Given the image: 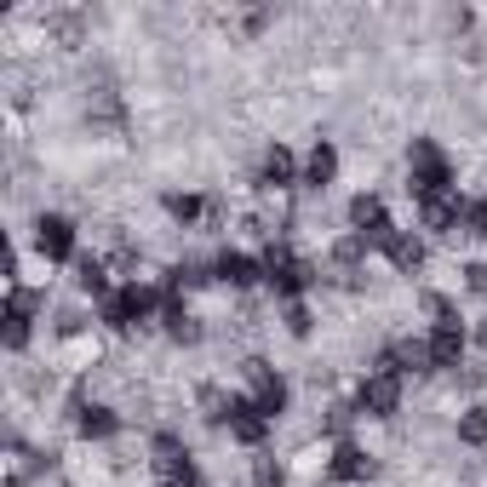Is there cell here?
<instances>
[{"mask_svg": "<svg viewBox=\"0 0 487 487\" xmlns=\"http://www.w3.org/2000/svg\"><path fill=\"white\" fill-rule=\"evenodd\" d=\"M264 430H270V419H264L253 401H235V407H230V436H235V442L258 447V442H264Z\"/></svg>", "mask_w": 487, "mask_h": 487, "instance_id": "cell-7", "label": "cell"}, {"mask_svg": "<svg viewBox=\"0 0 487 487\" xmlns=\"http://www.w3.org/2000/svg\"><path fill=\"white\" fill-rule=\"evenodd\" d=\"M356 407H361V413H373V419H390L401 407V379H396V373H373V379L361 384Z\"/></svg>", "mask_w": 487, "mask_h": 487, "instance_id": "cell-3", "label": "cell"}, {"mask_svg": "<svg viewBox=\"0 0 487 487\" xmlns=\"http://www.w3.org/2000/svg\"><path fill=\"white\" fill-rule=\"evenodd\" d=\"M281 482H287V476H281L275 459H258V464H253V487H281Z\"/></svg>", "mask_w": 487, "mask_h": 487, "instance_id": "cell-20", "label": "cell"}, {"mask_svg": "<svg viewBox=\"0 0 487 487\" xmlns=\"http://www.w3.org/2000/svg\"><path fill=\"white\" fill-rule=\"evenodd\" d=\"M81 287L86 293H104V270H98V264H81Z\"/></svg>", "mask_w": 487, "mask_h": 487, "instance_id": "cell-22", "label": "cell"}, {"mask_svg": "<svg viewBox=\"0 0 487 487\" xmlns=\"http://www.w3.org/2000/svg\"><path fill=\"white\" fill-rule=\"evenodd\" d=\"M247 379H253V390H258V396H253V407H258L264 419H275L281 407H287V384H281L275 373L264 367V361H247Z\"/></svg>", "mask_w": 487, "mask_h": 487, "instance_id": "cell-4", "label": "cell"}, {"mask_svg": "<svg viewBox=\"0 0 487 487\" xmlns=\"http://www.w3.org/2000/svg\"><path fill=\"white\" fill-rule=\"evenodd\" d=\"M161 476H167V487H207V482H201V476H195V464H190V459H178V464H167V470H161Z\"/></svg>", "mask_w": 487, "mask_h": 487, "instance_id": "cell-17", "label": "cell"}, {"mask_svg": "<svg viewBox=\"0 0 487 487\" xmlns=\"http://www.w3.org/2000/svg\"><path fill=\"white\" fill-rule=\"evenodd\" d=\"M424 344H430V367H459V356H464V327H459V321H442Z\"/></svg>", "mask_w": 487, "mask_h": 487, "instance_id": "cell-5", "label": "cell"}, {"mask_svg": "<svg viewBox=\"0 0 487 487\" xmlns=\"http://www.w3.org/2000/svg\"><path fill=\"white\" fill-rule=\"evenodd\" d=\"M264 184H275V190H281V184H293V155H287V149H270V155H264Z\"/></svg>", "mask_w": 487, "mask_h": 487, "instance_id": "cell-13", "label": "cell"}, {"mask_svg": "<svg viewBox=\"0 0 487 487\" xmlns=\"http://www.w3.org/2000/svg\"><path fill=\"white\" fill-rule=\"evenodd\" d=\"M287 327H293V333H298V338H304V333H310V316H304V310H298V304H293V310H287Z\"/></svg>", "mask_w": 487, "mask_h": 487, "instance_id": "cell-23", "label": "cell"}, {"mask_svg": "<svg viewBox=\"0 0 487 487\" xmlns=\"http://www.w3.org/2000/svg\"><path fill=\"white\" fill-rule=\"evenodd\" d=\"M35 247H41L46 258H69V253H75L69 218H41V224H35Z\"/></svg>", "mask_w": 487, "mask_h": 487, "instance_id": "cell-6", "label": "cell"}, {"mask_svg": "<svg viewBox=\"0 0 487 487\" xmlns=\"http://www.w3.org/2000/svg\"><path fill=\"white\" fill-rule=\"evenodd\" d=\"M212 275L230 281V287H253V281H258V264L247 258V253H224V258L212 264Z\"/></svg>", "mask_w": 487, "mask_h": 487, "instance_id": "cell-8", "label": "cell"}, {"mask_svg": "<svg viewBox=\"0 0 487 487\" xmlns=\"http://www.w3.org/2000/svg\"><path fill=\"white\" fill-rule=\"evenodd\" d=\"M407 172H413V190L419 201H436V195H447V184H453V167H447V155L430 144V138H413V155H407Z\"/></svg>", "mask_w": 487, "mask_h": 487, "instance_id": "cell-1", "label": "cell"}, {"mask_svg": "<svg viewBox=\"0 0 487 487\" xmlns=\"http://www.w3.org/2000/svg\"><path fill=\"white\" fill-rule=\"evenodd\" d=\"M459 436H464L470 447H482V442H487V413H482V407H476V413H464V419H459Z\"/></svg>", "mask_w": 487, "mask_h": 487, "instance_id": "cell-16", "label": "cell"}, {"mask_svg": "<svg viewBox=\"0 0 487 487\" xmlns=\"http://www.w3.org/2000/svg\"><path fill=\"white\" fill-rule=\"evenodd\" d=\"M464 218V207L453 195H436V201H424V230H453Z\"/></svg>", "mask_w": 487, "mask_h": 487, "instance_id": "cell-10", "label": "cell"}, {"mask_svg": "<svg viewBox=\"0 0 487 487\" xmlns=\"http://www.w3.org/2000/svg\"><path fill=\"white\" fill-rule=\"evenodd\" d=\"M333 172H338V155H333V144H316V149H310V161H304V178L321 190V184H333Z\"/></svg>", "mask_w": 487, "mask_h": 487, "instance_id": "cell-11", "label": "cell"}, {"mask_svg": "<svg viewBox=\"0 0 487 487\" xmlns=\"http://www.w3.org/2000/svg\"><path fill=\"white\" fill-rule=\"evenodd\" d=\"M384 253H390V264H396V270H419V264H424V241H419V235H396Z\"/></svg>", "mask_w": 487, "mask_h": 487, "instance_id": "cell-12", "label": "cell"}, {"mask_svg": "<svg viewBox=\"0 0 487 487\" xmlns=\"http://www.w3.org/2000/svg\"><path fill=\"white\" fill-rule=\"evenodd\" d=\"M350 218H356V224H361V230H367V224H379V218H384V207H379V195H356V201H350Z\"/></svg>", "mask_w": 487, "mask_h": 487, "instance_id": "cell-15", "label": "cell"}, {"mask_svg": "<svg viewBox=\"0 0 487 487\" xmlns=\"http://www.w3.org/2000/svg\"><path fill=\"white\" fill-rule=\"evenodd\" d=\"M470 287H487V264H470Z\"/></svg>", "mask_w": 487, "mask_h": 487, "instance_id": "cell-24", "label": "cell"}, {"mask_svg": "<svg viewBox=\"0 0 487 487\" xmlns=\"http://www.w3.org/2000/svg\"><path fill=\"white\" fill-rule=\"evenodd\" d=\"M464 224L476 230V235H487V195H482V201H470V207H464Z\"/></svg>", "mask_w": 487, "mask_h": 487, "instance_id": "cell-21", "label": "cell"}, {"mask_svg": "<svg viewBox=\"0 0 487 487\" xmlns=\"http://www.w3.org/2000/svg\"><path fill=\"white\" fill-rule=\"evenodd\" d=\"M167 212L178 218V224H195V218H201V201H195V195H167Z\"/></svg>", "mask_w": 487, "mask_h": 487, "instance_id": "cell-18", "label": "cell"}, {"mask_svg": "<svg viewBox=\"0 0 487 487\" xmlns=\"http://www.w3.org/2000/svg\"><path fill=\"white\" fill-rule=\"evenodd\" d=\"M367 470H373V459H367V453H361V447H350V442H338V453H333V476H338V482H361Z\"/></svg>", "mask_w": 487, "mask_h": 487, "instance_id": "cell-9", "label": "cell"}, {"mask_svg": "<svg viewBox=\"0 0 487 487\" xmlns=\"http://www.w3.org/2000/svg\"><path fill=\"white\" fill-rule=\"evenodd\" d=\"M115 430V413H109V407H86L81 413V436H109Z\"/></svg>", "mask_w": 487, "mask_h": 487, "instance_id": "cell-14", "label": "cell"}, {"mask_svg": "<svg viewBox=\"0 0 487 487\" xmlns=\"http://www.w3.org/2000/svg\"><path fill=\"white\" fill-rule=\"evenodd\" d=\"M333 253H338V264H356L361 253H367V235H361V230H356V235H344V241L333 247Z\"/></svg>", "mask_w": 487, "mask_h": 487, "instance_id": "cell-19", "label": "cell"}, {"mask_svg": "<svg viewBox=\"0 0 487 487\" xmlns=\"http://www.w3.org/2000/svg\"><path fill=\"white\" fill-rule=\"evenodd\" d=\"M264 281H270L281 298H293V293L310 287V264H298L287 247H270V258H264Z\"/></svg>", "mask_w": 487, "mask_h": 487, "instance_id": "cell-2", "label": "cell"}]
</instances>
